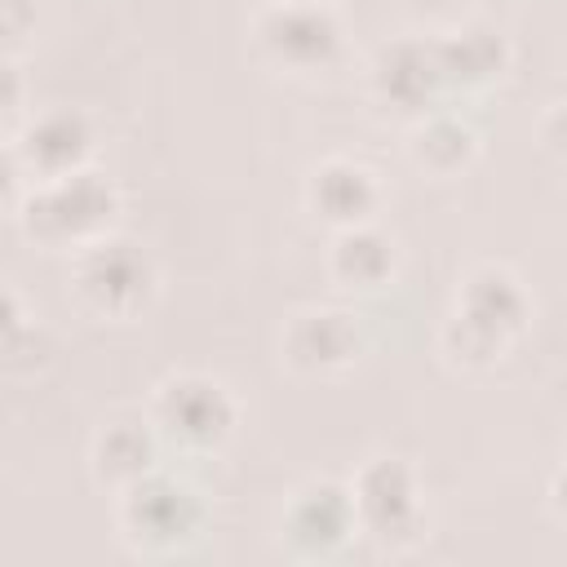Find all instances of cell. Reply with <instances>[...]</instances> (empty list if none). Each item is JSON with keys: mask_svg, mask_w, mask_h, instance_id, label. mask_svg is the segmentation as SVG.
<instances>
[{"mask_svg": "<svg viewBox=\"0 0 567 567\" xmlns=\"http://www.w3.org/2000/svg\"><path fill=\"white\" fill-rule=\"evenodd\" d=\"M22 164V173L31 182H49V177H66V173H80L89 168V155H93V124L71 111V106H58V111H44L35 115L18 142L9 146Z\"/></svg>", "mask_w": 567, "mask_h": 567, "instance_id": "30bf717a", "label": "cell"}, {"mask_svg": "<svg viewBox=\"0 0 567 567\" xmlns=\"http://www.w3.org/2000/svg\"><path fill=\"white\" fill-rule=\"evenodd\" d=\"M368 89H372L377 106H385L403 120L430 115L439 106V97L447 93L439 58H434V40L399 35V40L381 44L372 66H368Z\"/></svg>", "mask_w": 567, "mask_h": 567, "instance_id": "52a82bcc", "label": "cell"}, {"mask_svg": "<svg viewBox=\"0 0 567 567\" xmlns=\"http://www.w3.org/2000/svg\"><path fill=\"white\" fill-rule=\"evenodd\" d=\"M394 239L381 235L372 221L363 226H346V230H332V244H328V279L337 288H350V292H372L381 284H390L394 275Z\"/></svg>", "mask_w": 567, "mask_h": 567, "instance_id": "9a60e30c", "label": "cell"}, {"mask_svg": "<svg viewBox=\"0 0 567 567\" xmlns=\"http://www.w3.org/2000/svg\"><path fill=\"white\" fill-rule=\"evenodd\" d=\"M155 261L142 244L124 239V235H102L84 248H75L71 261V288L84 301V310L102 315V319H137L151 297H155Z\"/></svg>", "mask_w": 567, "mask_h": 567, "instance_id": "7a4b0ae2", "label": "cell"}, {"mask_svg": "<svg viewBox=\"0 0 567 567\" xmlns=\"http://www.w3.org/2000/svg\"><path fill=\"white\" fill-rule=\"evenodd\" d=\"M115 213H120V190L111 177H102L93 168L31 182L18 204L22 230L44 248H84V244L111 235Z\"/></svg>", "mask_w": 567, "mask_h": 567, "instance_id": "6da1fadb", "label": "cell"}, {"mask_svg": "<svg viewBox=\"0 0 567 567\" xmlns=\"http://www.w3.org/2000/svg\"><path fill=\"white\" fill-rule=\"evenodd\" d=\"M434 58L447 89H487L509 66V40L487 22H461L434 35Z\"/></svg>", "mask_w": 567, "mask_h": 567, "instance_id": "5bb4252c", "label": "cell"}, {"mask_svg": "<svg viewBox=\"0 0 567 567\" xmlns=\"http://www.w3.org/2000/svg\"><path fill=\"white\" fill-rule=\"evenodd\" d=\"M151 421L168 447L213 452L230 439L239 408L221 381H213L204 372H177V377L159 381V390L151 399Z\"/></svg>", "mask_w": 567, "mask_h": 567, "instance_id": "5b68a950", "label": "cell"}, {"mask_svg": "<svg viewBox=\"0 0 567 567\" xmlns=\"http://www.w3.org/2000/svg\"><path fill=\"white\" fill-rule=\"evenodd\" d=\"M252 40L270 66L292 75L328 71L346 49L341 18L328 9V0H266V9L252 18Z\"/></svg>", "mask_w": 567, "mask_h": 567, "instance_id": "277c9868", "label": "cell"}, {"mask_svg": "<svg viewBox=\"0 0 567 567\" xmlns=\"http://www.w3.org/2000/svg\"><path fill=\"white\" fill-rule=\"evenodd\" d=\"M350 501H354V518L359 532L385 549L412 545L421 536V483L416 470L403 456H372L359 465V474L350 478Z\"/></svg>", "mask_w": 567, "mask_h": 567, "instance_id": "8992f818", "label": "cell"}, {"mask_svg": "<svg viewBox=\"0 0 567 567\" xmlns=\"http://www.w3.org/2000/svg\"><path fill=\"white\" fill-rule=\"evenodd\" d=\"M545 501H549V514L558 518V523H567V465L549 478V492H545Z\"/></svg>", "mask_w": 567, "mask_h": 567, "instance_id": "ffe728a7", "label": "cell"}, {"mask_svg": "<svg viewBox=\"0 0 567 567\" xmlns=\"http://www.w3.org/2000/svg\"><path fill=\"white\" fill-rule=\"evenodd\" d=\"M474 151H478V137L465 120H456L447 111H430V115L412 120L408 155L416 168H425L434 177H452L474 159Z\"/></svg>", "mask_w": 567, "mask_h": 567, "instance_id": "2e32d148", "label": "cell"}, {"mask_svg": "<svg viewBox=\"0 0 567 567\" xmlns=\"http://www.w3.org/2000/svg\"><path fill=\"white\" fill-rule=\"evenodd\" d=\"M284 540L306 554V558H328L337 554L354 532H359V518H354V501H350V483H328V478H315L306 487H297L284 505Z\"/></svg>", "mask_w": 567, "mask_h": 567, "instance_id": "9c48e42d", "label": "cell"}, {"mask_svg": "<svg viewBox=\"0 0 567 567\" xmlns=\"http://www.w3.org/2000/svg\"><path fill=\"white\" fill-rule=\"evenodd\" d=\"M452 315L487 328L501 341H514L532 319V301H527V288L505 266H474L456 288Z\"/></svg>", "mask_w": 567, "mask_h": 567, "instance_id": "4fadbf2b", "label": "cell"}, {"mask_svg": "<svg viewBox=\"0 0 567 567\" xmlns=\"http://www.w3.org/2000/svg\"><path fill=\"white\" fill-rule=\"evenodd\" d=\"M53 359V337L35 315L18 310V292L4 297V368L9 372H40Z\"/></svg>", "mask_w": 567, "mask_h": 567, "instance_id": "e0dca14e", "label": "cell"}, {"mask_svg": "<svg viewBox=\"0 0 567 567\" xmlns=\"http://www.w3.org/2000/svg\"><path fill=\"white\" fill-rule=\"evenodd\" d=\"M505 346H509V341L492 337L487 328H478V323H470V319H461V315H447L443 328H439V350H443L456 368H465V372L496 368V359L505 354Z\"/></svg>", "mask_w": 567, "mask_h": 567, "instance_id": "ac0fdd59", "label": "cell"}, {"mask_svg": "<svg viewBox=\"0 0 567 567\" xmlns=\"http://www.w3.org/2000/svg\"><path fill=\"white\" fill-rule=\"evenodd\" d=\"M540 137H545V146H549L554 155L567 159V102L549 106V115L540 120Z\"/></svg>", "mask_w": 567, "mask_h": 567, "instance_id": "d6986e66", "label": "cell"}, {"mask_svg": "<svg viewBox=\"0 0 567 567\" xmlns=\"http://www.w3.org/2000/svg\"><path fill=\"white\" fill-rule=\"evenodd\" d=\"M159 430L155 421L146 416H115L106 421L97 434H93V447H89V470L102 487L111 492H124L128 483L146 478L151 470H159Z\"/></svg>", "mask_w": 567, "mask_h": 567, "instance_id": "7c38bea8", "label": "cell"}, {"mask_svg": "<svg viewBox=\"0 0 567 567\" xmlns=\"http://www.w3.org/2000/svg\"><path fill=\"white\" fill-rule=\"evenodd\" d=\"M284 363L292 372L306 377H337L346 368H354V359L363 354V328L350 310L337 306H306L284 323L279 337Z\"/></svg>", "mask_w": 567, "mask_h": 567, "instance_id": "ba28073f", "label": "cell"}, {"mask_svg": "<svg viewBox=\"0 0 567 567\" xmlns=\"http://www.w3.org/2000/svg\"><path fill=\"white\" fill-rule=\"evenodd\" d=\"M301 195H306V208L332 230L372 221V213L381 204L377 173L368 164H359V159H346V155H332V159L315 164L306 173V190Z\"/></svg>", "mask_w": 567, "mask_h": 567, "instance_id": "8fae6325", "label": "cell"}, {"mask_svg": "<svg viewBox=\"0 0 567 567\" xmlns=\"http://www.w3.org/2000/svg\"><path fill=\"white\" fill-rule=\"evenodd\" d=\"M115 496H120L115 501L120 536L146 554H168V549L190 545L204 527V514H208L199 492L186 478H173L164 470H151L146 478L128 483Z\"/></svg>", "mask_w": 567, "mask_h": 567, "instance_id": "3957f363", "label": "cell"}]
</instances>
